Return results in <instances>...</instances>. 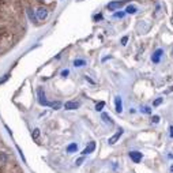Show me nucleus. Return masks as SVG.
<instances>
[{
	"instance_id": "obj_1",
	"label": "nucleus",
	"mask_w": 173,
	"mask_h": 173,
	"mask_svg": "<svg viewBox=\"0 0 173 173\" xmlns=\"http://www.w3.org/2000/svg\"><path fill=\"white\" fill-rule=\"evenodd\" d=\"M36 17H37V19L44 21V19L48 17V10L45 8V7H38V8L36 10Z\"/></svg>"
},
{
	"instance_id": "obj_2",
	"label": "nucleus",
	"mask_w": 173,
	"mask_h": 173,
	"mask_svg": "<svg viewBox=\"0 0 173 173\" xmlns=\"http://www.w3.org/2000/svg\"><path fill=\"white\" fill-rule=\"evenodd\" d=\"M142 153L140 151H129V158L132 160V162H135V164H139L140 162V160H142Z\"/></svg>"
},
{
	"instance_id": "obj_3",
	"label": "nucleus",
	"mask_w": 173,
	"mask_h": 173,
	"mask_svg": "<svg viewBox=\"0 0 173 173\" xmlns=\"http://www.w3.org/2000/svg\"><path fill=\"white\" fill-rule=\"evenodd\" d=\"M38 101H40V104L41 105H44V107H49V102L45 100V94H44V89H38Z\"/></svg>"
},
{
	"instance_id": "obj_4",
	"label": "nucleus",
	"mask_w": 173,
	"mask_h": 173,
	"mask_svg": "<svg viewBox=\"0 0 173 173\" xmlns=\"http://www.w3.org/2000/svg\"><path fill=\"white\" fill-rule=\"evenodd\" d=\"M162 53H164V51H162V49H157L154 53L151 55V62L155 63V64H157V63H160V59H161V56H162Z\"/></svg>"
},
{
	"instance_id": "obj_5",
	"label": "nucleus",
	"mask_w": 173,
	"mask_h": 173,
	"mask_svg": "<svg viewBox=\"0 0 173 173\" xmlns=\"http://www.w3.org/2000/svg\"><path fill=\"white\" fill-rule=\"evenodd\" d=\"M79 102L78 101H68L64 104V108H66L67 111H72V109H78L79 108Z\"/></svg>"
},
{
	"instance_id": "obj_6",
	"label": "nucleus",
	"mask_w": 173,
	"mask_h": 173,
	"mask_svg": "<svg viewBox=\"0 0 173 173\" xmlns=\"http://www.w3.org/2000/svg\"><path fill=\"white\" fill-rule=\"evenodd\" d=\"M125 1H111V3H108V10H111V11H115V10H119L121 6L124 4Z\"/></svg>"
},
{
	"instance_id": "obj_7",
	"label": "nucleus",
	"mask_w": 173,
	"mask_h": 173,
	"mask_svg": "<svg viewBox=\"0 0 173 173\" xmlns=\"http://www.w3.org/2000/svg\"><path fill=\"white\" fill-rule=\"evenodd\" d=\"M123 132H124V131H123V129L120 128V129H119V132H116L112 138H109V140H108V143H109V145H115V143L120 139V136L123 135Z\"/></svg>"
},
{
	"instance_id": "obj_8",
	"label": "nucleus",
	"mask_w": 173,
	"mask_h": 173,
	"mask_svg": "<svg viewBox=\"0 0 173 173\" xmlns=\"http://www.w3.org/2000/svg\"><path fill=\"white\" fill-rule=\"evenodd\" d=\"M115 107H116V112L117 113H121L123 112V102H121V97H115Z\"/></svg>"
},
{
	"instance_id": "obj_9",
	"label": "nucleus",
	"mask_w": 173,
	"mask_h": 173,
	"mask_svg": "<svg viewBox=\"0 0 173 173\" xmlns=\"http://www.w3.org/2000/svg\"><path fill=\"white\" fill-rule=\"evenodd\" d=\"M94 149H95V142H90L87 146L84 147V150L82 151V154L83 155H86V154H91L94 151Z\"/></svg>"
},
{
	"instance_id": "obj_10",
	"label": "nucleus",
	"mask_w": 173,
	"mask_h": 173,
	"mask_svg": "<svg viewBox=\"0 0 173 173\" xmlns=\"http://www.w3.org/2000/svg\"><path fill=\"white\" fill-rule=\"evenodd\" d=\"M101 119H102V121H104V123H108L109 125H113V120L109 117V115H108V113H102Z\"/></svg>"
},
{
	"instance_id": "obj_11",
	"label": "nucleus",
	"mask_w": 173,
	"mask_h": 173,
	"mask_svg": "<svg viewBox=\"0 0 173 173\" xmlns=\"http://www.w3.org/2000/svg\"><path fill=\"white\" fill-rule=\"evenodd\" d=\"M26 12H27V17H29V19H30V21H34V22H36V19H37L36 12H34V11H33L31 8H27V10H26Z\"/></svg>"
},
{
	"instance_id": "obj_12",
	"label": "nucleus",
	"mask_w": 173,
	"mask_h": 173,
	"mask_svg": "<svg viewBox=\"0 0 173 173\" xmlns=\"http://www.w3.org/2000/svg\"><path fill=\"white\" fill-rule=\"evenodd\" d=\"M76 150H78V145L76 143H70L67 146V153H75Z\"/></svg>"
},
{
	"instance_id": "obj_13",
	"label": "nucleus",
	"mask_w": 173,
	"mask_h": 173,
	"mask_svg": "<svg viewBox=\"0 0 173 173\" xmlns=\"http://www.w3.org/2000/svg\"><path fill=\"white\" fill-rule=\"evenodd\" d=\"M86 64V62L84 60H82V59H75L74 60V67H82Z\"/></svg>"
},
{
	"instance_id": "obj_14",
	"label": "nucleus",
	"mask_w": 173,
	"mask_h": 173,
	"mask_svg": "<svg viewBox=\"0 0 173 173\" xmlns=\"http://www.w3.org/2000/svg\"><path fill=\"white\" fill-rule=\"evenodd\" d=\"M40 129L38 128H34L33 129V132H31V138H33V139H34V140H37V139H38V138H40Z\"/></svg>"
},
{
	"instance_id": "obj_15",
	"label": "nucleus",
	"mask_w": 173,
	"mask_h": 173,
	"mask_svg": "<svg viewBox=\"0 0 173 173\" xmlns=\"http://www.w3.org/2000/svg\"><path fill=\"white\" fill-rule=\"evenodd\" d=\"M138 11V8L135 7V6H128L127 8H125V12L127 14H135Z\"/></svg>"
},
{
	"instance_id": "obj_16",
	"label": "nucleus",
	"mask_w": 173,
	"mask_h": 173,
	"mask_svg": "<svg viewBox=\"0 0 173 173\" xmlns=\"http://www.w3.org/2000/svg\"><path fill=\"white\" fill-rule=\"evenodd\" d=\"M49 107H52L53 109H60L62 108V102H49Z\"/></svg>"
},
{
	"instance_id": "obj_17",
	"label": "nucleus",
	"mask_w": 173,
	"mask_h": 173,
	"mask_svg": "<svg viewBox=\"0 0 173 173\" xmlns=\"http://www.w3.org/2000/svg\"><path fill=\"white\" fill-rule=\"evenodd\" d=\"M104 107H105V102H104V101H100L97 105H95V111H97V112H101Z\"/></svg>"
},
{
	"instance_id": "obj_18",
	"label": "nucleus",
	"mask_w": 173,
	"mask_h": 173,
	"mask_svg": "<svg viewBox=\"0 0 173 173\" xmlns=\"http://www.w3.org/2000/svg\"><path fill=\"white\" fill-rule=\"evenodd\" d=\"M151 109H153V108H150V107H142V108H140V112L149 115V113H151Z\"/></svg>"
},
{
	"instance_id": "obj_19",
	"label": "nucleus",
	"mask_w": 173,
	"mask_h": 173,
	"mask_svg": "<svg viewBox=\"0 0 173 173\" xmlns=\"http://www.w3.org/2000/svg\"><path fill=\"white\" fill-rule=\"evenodd\" d=\"M124 15H125V12H123V11H119V12L113 14V18H123Z\"/></svg>"
},
{
	"instance_id": "obj_20",
	"label": "nucleus",
	"mask_w": 173,
	"mask_h": 173,
	"mask_svg": "<svg viewBox=\"0 0 173 173\" xmlns=\"http://www.w3.org/2000/svg\"><path fill=\"white\" fill-rule=\"evenodd\" d=\"M161 104H162V97L157 98V100L153 102V107H158V105H161Z\"/></svg>"
},
{
	"instance_id": "obj_21",
	"label": "nucleus",
	"mask_w": 173,
	"mask_h": 173,
	"mask_svg": "<svg viewBox=\"0 0 173 173\" xmlns=\"http://www.w3.org/2000/svg\"><path fill=\"white\" fill-rule=\"evenodd\" d=\"M17 150H18V153H19V155H21V158H22V161H23V162H26V158H25V155H23L22 150H21V147L17 146Z\"/></svg>"
},
{
	"instance_id": "obj_22",
	"label": "nucleus",
	"mask_w": 173,
	"mask_h": 173,
	"mask_svg": "<svg viewBox=\"0 0 173 173\" xmlns=\"http://www.w3.org/2000/svg\"><path fill=\"white\" fill-rule=\"evenodd\" d=\"M151 123H154V124L160 123V116H153L151 117Z\"/></svg>"
},
{
	"instance_id": "obj_23",
	"label": "nucleus",
	"mask_w": 173,
	"mask_h": 173,
	"mask_svg": "<svg viewBox=\"0 0 173 173\" xmlns=\"http://www.w3.org/2000/svg\"><path fill=\"white\" fill-rule=\"evenodd\" d=\"M8 78H10V74H6L4 76H1V78H0V84L4 83V82H6L7 79H8Z\"/></svg>"
},
{
	"instance_id": "obj_24",
	"label": "nucleus",
	"mask_w": 173,
	"mask_h": 173,
	"mask_svg": "<svg viewBox=\"0 0 173 173\" xmlns=\"http://www.w3.org/2000/svg\"><path fill=\"white\" fill-rule=\"evenodd\" d=\"M68 74H70V71H68V70H63V71H62V76H63V78H64V76H67Z\"/></svg>"
},
{
	"instance_id": "obj_25",
	"label": "nucleus",
	"mask_w": 173,
	"mask_h": 173,
	"mask_svg": "<svg viewBox=\"0 0 173 173\" xmlns=\"http://www.w3.org/2000/svg\"><path fill=\"white\" fill-rule=\"evenodd\" d=\"M127 41H128V37H123V38H121V45H125Z\"/></svg>"
},
{
	"instance_id": "obj_26",
	"label": "nucleus",
	"mask_w": 173,
	"mask_h": 173,
	"mask_svg": "<svg viewBox=\"0 0 173 173\" xmlns=\"http://www.w3.org/2000/svg\"><path fill=\"white\" fill-rule=\"evenodd\" d=\"M169 136L173 138V125H170V127H169Z\"/></svg>"
},
{
	"instance_id": "obj_27",
	"label": "nucleus",
	"mask_w": 173,
	"mask_h": 173,
	"mask_svg": "<svg viewBox=\"0 0 173 173\" xmlns=\"http://www.w3.org/2000/svg\"><path fill=\"white\" fill-rule=\"evenodd\" d=\"M94 19H95V21H101L102 15H101V14H98V15H95V17H94Z\"/></svg>"
},
{
	"instance_id": "obj_28",
	"label": "nucleus",
	"mask_w": 173,
	"mask_h": 173,
	"mask_svg": "<svg viewBox=\"0 0 173 173\" xmlns=\"http://www.w3.org/2000/svg\"><path fill=\"white\" fill-rule=\"evenodd\" d=\"M82 162H83V158H79V160L76 161V165L79 166V165H82Z\"/></svg>"
},
{
	"instance_id": "obj_29",
	"label": "nucleus",
	"mask_w": 173,
	"mask_h": 173,
	"mask_svg": "<svg viewBox=\"0 0 173 173\" xmlns=\"http://www.w3.org/2000/svg\"><path fill=\"white\" fill-rule=\"evenodd\" d=\"M170 172H172V173H173V164H172V165H170Z\"/></svg>"
},
{
	"instance_id": "obj_30",
	"label": "nucleus",
	"mask_w": 173,
	"mask_h": 173,
	"mask_svg": "<svg viewBox=\"0 0 173 173\" xmlns=\"http://www.w3.org/2000/svg\"><path fill=\"white\" fill-rule=\"evenodd\" d=\"M168 157L169 158H173V154H168Z\"/></svg>"
},
{
	"instance_id": "obj_31",
	"label": "nucleus",
	"mask_w": 173,
	"mask_h": 173,
	"mask_svg": "<svg viewBox=\"0 0 173 173\" xmlns=\"http://www.w3.org/2000/svg\"><path fill=\"white\" fill-rule=\"evenodd\" d=\"M172 56H173V49H172Z\"/></svg>"
}]
</instances>
